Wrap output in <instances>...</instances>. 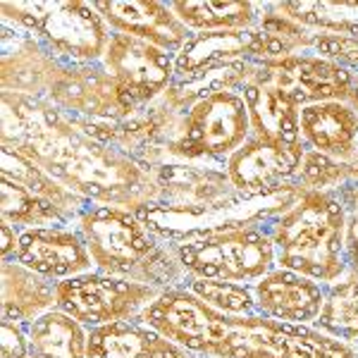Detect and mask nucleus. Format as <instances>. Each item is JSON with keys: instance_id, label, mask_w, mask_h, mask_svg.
<instances>
[{"instance_id": "2eb2a0df", "label": "nucleus", "mask_w": 358, "mask_h": 358, "mask_svg": "<svg viewBox=\"0 0 358 358\" xmlns=\"http://www.w3.org/2000/svg\"><path fill=\"white\" fill-rule=\"evenodd\" d=\"M62 60L22 27L3 22L0 29V86L10 94L48 98Z\"/></svg>"}, {"instance_id": "5701e85b", "label": "nucleus", "mask_w": 358, "mask_h": 358, "mask_svg": "<svg viewBox=\"0 0 358 358\" xmlns=\"http://www.w3.org/2000/svg\"><path fill=\"white\" fill-rule=\"evenodd\" d=\"M3 320L34 322L55 310L57 282L17 261H3Z\"/></svg>"}, {"instance_id": "7c9ffc66", "label": "nucleus", "mask_w": 358, "mask_h": 358, "mask_svg": "<svg viewBox=\"0 0 358 358\" xmlns=\"http://www.w3.org/2000/svg\"><path fill=\"white\" fill-rule=\"evenodd\" d=\"M296 182L303 189H315V192H334V189L349 184V170L346 160L330 158L325 153H317L313 148H306L301 165H299Z\"/></svg>"}, {"instance_id": "4c0bfd02", "label": "nucleus", "mask_w": 358, "mask_h": 358, "mask_svg": "<svg viewBox=\"0 0 358 358\" xmlns=\"http://www.w3.org/2000/svg\"><path fill=\"white\" fill-rule=\"evenodd\" d=\"M349 106L354 108L356 115H358V79H356V84H354V91H351V96H349Z\"/></svg>"}, {"instance_id": "4468645a", "label": "nucleus", "mask_w": 358, "mask_h": 358, "mask_svg": "<svg viewBox=\"0 0 358 358\" xmlns=\"http://www.w3.org/2000/svg\"><path fill=\"white\" fill-rule=\"evenodd\" d=\"M306 143H277L248 136L241 148L224 160V172L236 192L263 194L296 182Z\"/></svg>"}, {"instance_id": "9b49d317", "label": "nucleus", "mask_w": 358, "mask_h": 358, "mask_svg": "<svg viewBox=\"0 0 358 358\" xmlns=\"http://www.w3.org/2000/svg\"><path fill=\"white\" fill-rule=\"evenodd\" d=\"M358 74L342 65L325 60L317 55H289L282 60L263 62L253 77L256 84L275 86L292 96L299 106H313V103L344 101L354 91Z\"/></svg>"}, {"instance_id": "412c9836", "label": "nucleus", "mask_w": 358, "mask_h": 358, "mask_svg": "<svg viewBox=\"0 0 358 358\" xmlns=\"http://www.w3.org/2000/svg\"><path fill=\"white\" fill-rule=\"evenodd\" d=\"M301 138L306 148L337 160H349L358 148V115L349 103L327 101L301 108Z\"/></svg>"}, {"instance_id": "4be33fe9", "label": "nucleus", "mask_w": 358, "mask_h": 358, "mask_svg": "<svg viewBox=\"0 0 358 358\" xmlns=\"http://www.w3.org/2000/svg\"><path fill=\"white\" fill-rule=\"evenodd\" d=\"M246 103L251 136L277 143H303L301 138V106L275 86L248 82L239 89Z\"/></svg>"}, {"instance_id": "f257e3e1", "label": "nucleus", "mask_w": 358, "mask_h": 358, "mask_svg": "<svg viewBox=\"0 0 358 358\" xmlns=\"http://www.w3.org/2000/svg\"><path fill=\"white\" fill-rule=\"evenodd\" d=\"M3 143L15 146L89 203L136 210L155 199L151 167L96 141L45 98L3 91Z\"/></svg>"}, {"instance_id": "0eeeda50", "label": "nucleus", "mask_w": 358, "mask_h": 358, "mask_svg": "<svg viewBox=\"0 0 358 358\" xmlns=\"http://www.w3.org/2000/svg\"><path fill=\"white\" fill-rule=\"evenodd\" d=\"M175 253L187 275L196 280L253 285L277 265L275 244L268 227L232 229L187 244H175Z\"/></svg>"}, {"instance_id": "f8f14e48", "label": "nucleus", "mask_w": 358, "mask_h": 358, "mask_svg": "<svg viewBox=\"0 0 358 358\" xmlns=\"http://www.w3.org/2000/svg\"><path fill=\"white\" fill-rule=\"evenodd\" d=\"M101 62L136 108L158 101L175 79V53L127 34H110Z\"/></svg>"}, {"instance_id": "393cba45", "label": "nucleus", "mask_w": 358, "mask_h": 358, "mask_svg": "<svg viewBox=\"0 0 358 358\" xmlns=\"http://www.w3.org/2000/svg\"><path fill=\"white\" fill-rule=\"evenodd\" d=\"M24 358H89V330L62 310H48L27 325Z\"/></svg>"}, {"instance_id": "c9c22d12", "label": "nucleus", "mask_w": 358, "mask_h": 358, "mask_svg": "<svg viewBox=\"0 0 358 358\" xmlns=\"http://www.w3.org/2000/svg\"><path fill=\"white\" fill-rule=\"evenodd\" d=\"M332 194L337 196V199H339V201H342V203H344L346 213H351V210H358V184H344V187L334 189Z\"/></svg>"}, {"instance_id": "1a4fd4ad", "label": "nucleus", "mask_w": 358, "mask_h": 358, "mask_svg": "<svg viewBox=\"0 0 358 358\" xmlns=\"http://www.w3.org/2000/svg\"><path fill=\"white\" fill-rule=\"evenodd\" d=\"M158 296L160 292L155 287L101 270H89L57 282L55 308L74 317L86 330H96L113 322L138 320V315Z\"/></svg>"}, {"instance_id": "aec40b11", "label": "nucleus", "mask_w": 358, "mask_h": 358, "mask_svg": "<svg viewBox=\"0 0 358 358\" xmlns=\"http://www.w3.org/2000/svg\"><path fill=\"white\" fill-rule=\"evenodd\" d=\"M89 358H201L138 320L89 330Z\"/></svg>"}, {"instance_id": "72a5a7b5", "label": "nucleus", "mask_w": 358, "mask_h": 358, "mask_svg": "<svg viewBox=\"0 0 358 358\" xmlns=\"http://www.w3.org/2000/svg\"><path fill=\"white\" fill-rule=\"evenodd\" d=\"M344 263H346V275H358V210L346 213Z\"/></svg>"}, {"instance_id": "c85d7f7f", "label": "nucleus", "mask_w": 358, "mask_h": 358, "mask_svg": "<svg viewBox=\"0 0 358 358\" xmlns=\"http://www.w3.org/2000/svg\"><path fill=\"white\" fill-rule=\"evenodd\" d=\"M0 220L15 224L17 229L74 224L57 206L10 179H3V187H0Z\"/></svg>"}, {"instance_id": "6e6552de", "label": "nucleus", "mask_w": 358, "mask_h": 358, "mask_svg": "<svg viewBox=\"0 0 358 358\" xmlns=\"http://www.w3.org/2000/svg\"><path fill=\"white\" fill-rule=\"evenodd\" d=\"M251 136L246 103L239 91L208 96L182 115L179 131L170 143V160L224 163Z\"/></svg>"}, {"instance_id": "bb28decb", "label": "nucleus", "mask_w": 358, "mask_h": 358, "mask_svg": "<svg viewBox=\"0 0 358 358\" xmlns=\"http://www.w3.org/2000/svg\"><path fill=\"white\" fill-rule=\"evenodd\" d=\"M310 327L339 342H358V275H346L327 287L322 308Z\"/></svg>"}, {"instance_id": "a878e982", "label": "nucleus", "mask_w": 358, "mask_h": 358, "mask_svg": "<svg viewBox=\"0 0 358 358\" xmlns=\"http://www.w3.org/2000/svg\"><path fill=\"white\" fill-rule=\"evenodd\" d=\"M170 8L194 34L253 29L258 24V3L244 0H177Z\"/></svg>"}, {"instance_id": "7ed1b4c3", "label": "nucleus", "mask_w": 358, "mask_h": 358, "mask_svg": "<svg viewBox=\"0 0 358 358\" xmlns=\"http://www.w3.org/2000/svg\"><path fill=\"white\" fill-rule=\"evenodd\" d=\"M74 227L84 236L94 270L141 282L158 292L189 282L175 246L155 236L129 208L91 203Z\"/></svg>"}, {"instance_id": "f3484780", "label": "nucleus", "mask_w": 358, "mask_h": 358, "mask_svg": "<svg viewBox=\"0 0 358 358\" xmlns=\"http://www.w3.org/2000/svg\"><path fill=\"white\" fill-rule=\"evenodd\" d=\"M94 8L115 34L141 38L167 53H179L182 45L194 36L172 13L170 3L158 0H98Z\"/></svg>"}, {"instance_id": "9d476101", "label": "nucleus", "mask_w": 358, "mask_h": 358, "mask_svg": "<svg viewBox=\"0 0 358 358\" xmlns=\"http://www.w3.org/2000/svg\"><path fill=\"white\" fill-rule=\"evenodd\" d=\"M45 101L77 120H124L136 110L103 62H62Z\"/></svg>"}, {"instance_id": "20e7f679", "label": "nucleus", "mask_w": 358, "mask_h": 358, "mask_svg": "<svg viewBox=\"0 0 358 358\" xmlns=\"http://www.w3.org/2000/svg\"><path fill=\"white\" fill-rule=\"evenodd\" d=\"M346 208L332 192L306 189L285 215L268 224L277 268L334 285L346 275L344 263Z\"/></svg>"}, {"instance_id": "f03ea898", "label": "nucleus", "mask_w": 358, "mask_h": 358, "mask_svg": "<svg viewBox=\"0 0 358 358\" xmlns=\"http://www.w3.org/2000/svg\"><path fill=\"white\" fill-rule=\"evenodd\" d=\"M138 322L201 358H358L351 344L310 325L220 313L184 287L160 292Z\"/></svg>"}, {"instance_id": "c756f323", "label": "nucleus", "mask_w": 358, "mask_h": 358, "mask_svg": "<svg viewBox=\"0 0 358 358\" xmlns=\"http://www.w3.org/2000/svg\"><path fill=\"white\" fill-rule=\"evenodd\" d=\"M194 296L208 303L210 308L220 310L227 315H256L258 306L253 296V287L246 282H224V280H196L189 277L184 285Z\"/></svg>"}, {"instance_id": "a211bd4d", "label": "nucleus", "mask_w": 358, "mask_h": 358, "mask_svg": "<svg viewBox=\"0 0 358 358\" xmlns=\"http://www.w3.org/2000/svg\"><path fill=\"white\" fill-rule=\"evenodd\" d=\"M258 313L292 325H313L325 301V285L306 275L275 268L253 282Z\"/></svg>"}, {"instance_id": "f704fd0d", "label": "nucleus", "mask_w": 358, "mask_h": 358, "mask_svg": "<svg viewBox=\"0 0 358 358\" xmlns=\"http://www.w3.org/2000/svg\"><path fill=\"white\" fill-rule=\"evenodd\" d=\"M20 234L22 229H17L15 224L0 220V253H3V261H13L15 253H17V246H20Z\"/></svg>"}, {"instance_id": "e433bc0d", "label": "nucleus", "mask_w": 358, "mask_h": 358, "mask_svg": "<svg viewBox=\"0 0 358 358\" xmlns=\"http://www.w3.org/2000/svg\"><path fill=\"white\" fill-rule=\"evenodd\" d=\"M346 170H349V184H358V148H356V153L346 160Z\"/></svg>"}, {"instance_id": "ddd939ff", "label": "nucleus", "mask_w": 358, "mask_h": 358, "mask_svg": "<svg viewBox=\"0 0 358 358\" xmlns=\"http://www.w3.org/2000/svg\"><path fill=\"white\" fill-rule=\"evenodd\" d=\"M289 57L285 45L258 29H229V31L194 34L175 55V77H189L232 62H273Z\"/></svg>"}, {"instance_id": "39448f33", "label": "nucleus", "mask_w": 358, "mask_h": 358, "mask_svg": "<svg viewBox=\"0 0 358 358\" xmlns=\"http://www.w3.org/2000/svg\"><path fill=\"white\" fill-rule=\"evenodd\" d=\"M306 189L299 182L285 184L273 192L244 194L232 192L222 199L196 206H163L143 203L136 208V217L167 244H187L203 236L232 232V229L268 227L285 215L301 199Z\"/></svg>"}, {"instance_id": "473e14b6", "label": "nucleus", "mask_w": 358, "mask_h": 358, "mask_svg": "<svg viewBox=\"0 0 358 358\" xmlns=\"http://www.w3.org/2000/svg\"><path fill=\"white\" fill-rule=\"evenodd\" d=\"M27 325L29 322L0 320V356L3 358L27 356Z\"/></svg>"}, {"instance_id": "6ab92c4d", "label": "nucleus", "mask_w": 358, "mask_h": 358, "mask_svg": "<svg viewBox=\"0 0 358 358\" xmlns=\"http://www.w3.org/2000/svg\"><path fill=\"white\" fill-rule=\"evenodd\" d=\"M155 199L151 203L163 206H196L222 199L236 192L229 182L224 163H187V160H165L153 167Z\"/></svg>"}, {"instance_id": "dca6fc26", "label": "nucleus", "mask_w": 358, "mask_h": 358, "mask_svg": "<svg viewBox=\"0 0 358 358\" xmlns=\"http://www.w3.org/2000/svg\"><path fill=\"white\" fill-rule=\"evenodd\" d=\"M13 261L55 282L94 270L84 236L72 224L22 229Z\"/></svg>"}, {"instance_id": "2f4dec72", "label": "nucleus", "mask_w": 358, "mask_h": 358, "mask_svg": "<svg viewBox=\"0 0 358 358\" xmlns=\"http://www.w3.org/2000/svg\"><path fill=\"white\" fill-rule=\"evenodd\" d=\"M308 55L325 57V60L342 65L351 72L358 74V38L344 36V34H330V31H315L313 45Z\"/></svg>"}, {"instance_id": "423d86ee", "label": "nucleus", "mask_w": 358, "mask_h": 358, "mask_svg": "<svg viewBox=\"0 0 358 358\" xmlns=\"http://www.w3.org/2000/svg\"><path fill=\"white\" fill-rule=\"evenodd\" d=\"M0 15L36 36L62 62H101L113 34L86 0H3Z\"/></svg>"}, {"instance_id": "cd10ccee", "label": "nucleus", "mask_w": 358, "mask_h": 358, "mask_svg": "<svg viewBox=\"0 0 358 358\" xmlns=\"http://www.w3.org/2000/svg\"><path fill=\"white\" fill-rule=\"evenodd\" d=\"M273 10L315 31L344 34L358 38V0H301V3H270Z\"/></svg>"}, {"instance_id": "b1692460", "label": "nucleus", "mask_w": 358, "mask_h": 358, "mask_svg": "<svg viewBox=\"0 0 358 358\" xmlns=\"http://www.w3.org/2000/svg\"><path fill=\"white\" fill-rule=\"evenodd\" d=\"M0 175H3V179H10V182L29 189L31 194L50 201V203L60 208L72 222H77V217L91 206L86 199L74 194L65 184H60L55 177H50L43 167H38L31 158H27L24 153L17 151L15 146H8V143H3V151H0Z\"/></svg>"}]
</instances>
